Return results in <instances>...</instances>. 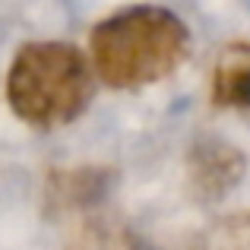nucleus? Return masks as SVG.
<instances>
[{"mask_svg":"<svg viewBox=\"0 0 250 250\" xmlns=\"http://www.w3.org/2000/svg\"><path fill=\"white\" fill-rule=\"evenodd\" d=\"M190 35L162 6H130L92 32L95 76L117 89L165 80L187 57Z\"/></svg>","mask_w":250,"mask_h":250,"instance_id":"obj_1","label":"nucleus"},{"mask_svg":"<svg viewBox=\"0 0 250 250\" xmlns=\"http://www.w3.org/2000/svg\"><path fill=\"white\" fill-rule=\"evenodd\" d=\"M92 92L95 73L89 61L83 51L63 42H32L19 48L6 80V95L16 117L42 130L76 121Z\"/></svg>","mask_w":250,"mask_h":250,"instance_id":"obj_2","label":"nucleus"}]
</instances>
